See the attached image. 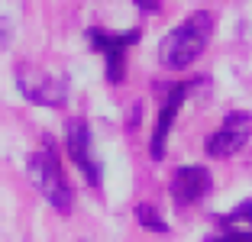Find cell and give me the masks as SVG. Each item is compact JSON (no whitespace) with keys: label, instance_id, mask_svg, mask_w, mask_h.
Instances as JSON below:
<instances>
[{"label":"cell","instance_id":"6da1fadb","mask_svg":"<svg viewBox=\"0 0 252 242\" xmlns=\"http://www.w3.org/2000/svg\"><path fill=\"white\" fill-rule=\"evenodd\" d=\"M210 32H214V13H207V10L191 13L185 23H178V26L162 39V45H158V61H162L165 68H171V71L188 68L200 52L207 49Z\"/></svg>","mask_w":252,"mask_h":242},{"label":"cell","instance_id":"7a4b0ae2","mask_svg":"<svg viewBox=\"0 0 252 242\" xmlns=\"http://www.w3.org/2000/svg\"><path fill=\"white\" fill-rule=\"evenodd\" d=\"M26 175H30V181L36 184V191L42 194L59 213L71 210L74 194H71V184L65 181V171H62L59 155H55L52 146H45V149H39V152L30 155V161H26Z\"/></svg>","mask_w":252,"mask_h":242},{"label":"cell","instance_id":"3957f363","mask_svg":"<svg viewBox=\"0 0 252 242\" xmlns=\"http://www.w3.org/2000/svg\"><path fill=\"white\" fill-rule=\"evenodd\" d=\"M16 88H20V94L26 100L39 103V107H62L68 100V81L32 65L16 68Z\"/></svg>","mask_w":252,"mask_h":242},{"label":"cell","instance_id":"277c9868","mask_svg":"<svg viewBox=\"0 0 252 242\" xmlns=\"http://www.w3.org/2000/svg\"><path fill=\"white\" fill-rule=\"evenodd\" d=\"M252 136V113H230V117L220 123V129L214 132L207 139V155H214V158H230V155H236L239 149L249 142Z\"/></svg>","mask_w":252,"mask_h":242},{"label":"cell","instance_id":"5b68a950","mask_svg":"<svg viewBox=\"0 0 252 242\" xmlns=\"http://www.w3.org/2000/svg\"><path fill=\"white\" fill-rule=\"evenodd\" d=\"M88 39H91V45H94V49L107 59V81H110V84H120V81H123V74H126L123 55H126V49L139 39V30L120 32V36L104 32V30H88Z\"/></svg>","mask_w":252,"mask_h":242},{"label":"cell","instance_id":"8992f818","mask_svg":"<svg viewBox=\"0 0 252 242\" xmlns=\"http://www.w3.org/2000/svg\"><path fill=\"white\" fill-rule=\"evenodd\" d=\"M210 184H214V178L204 165H185L171 178V200L178 207H191L210 191Z\"/></svg>","mask_w":252,"mask_h":242},{"label":"cell","instance_id":"52a82bcc","mask_svg":"<svg viewBox=\"0 0 252 242\" xmlns=\"http://www.w3.org/2000/svg\"><path fill=\"white\" fill-rule=\"evenodd\" d=\"M68 155L71 161L81 168V175L88 178V184H100V165L94 161L91 155V132H88V123L84 120H71L68 123Z\"/></svg>","mask_w":252,"mask_h":242},{"label":"cell","instance_id":"ba28073f","mask_svg":"<svg viewBox=\"0 0 252 242\" xmlns=\"http://www.w3.org/2000/svg\"><path fill=\"white\" fill-rule=\"evenodd\" d=\"M185 97H188V84H175V88L168 91V97H165L162 110H158L156 132H152V142H149V155H152V158H165V139H168V129H171V123H175V117H178Z\"/></svg>","mask_w":252,"mask_h":242},{"label":"cell","instance_id":"9c48e42d","mask_svg":"<svg viewBox=\"0 0 252 242\" xmlns=\"http://www.w3.org/2000/svg\"><path fill=\"white\" fill-rule=\"evenodd\" d=\"M136 220H139L142 229H152V233H168V223L158 216L156 207H149V204H139V207H136Z\"/></svg>","mask_w":252,"mask_h":242},{"label":"cell","instance_id":"30bf717a","mask_svg":"<svg viewBox=\"0 0 252 242\" xmlns=\"http://www.w3.org/2000/svg\"><path fill=\"white\" fill-rule=\"evenodd\" d=\"M220 223L223 226H236V223H252V200H246V204H239L236 210L230 213V216H220Z\"/></svg>","mask_w":252,"mask_h":242},{"label":"cell","instance_id":"8fae6325","mask_svg":"<svg viewBox=\"0 0 252 242\" xmlns=\"http://www.w3.org/2000/svg\"><path fill=\"white\" fill-rule=\"evenodd\" d=\"M207 242H252V229H226L220 236H210Z\"/></svg>","mask_w":252,"mask_h":242},{"label":"cell","instance_id":"7c38bea8","mask_svg":"<svg viewBox=\"0 0 252 242\" xmlns=\"http://www.w3.org/2000/svg\"><path fill=\"white\" fill-rule=\"evenodd\" d=\"M136 7H139L142 13H158V10H162V0H136Z\"/></svg>","mask_w":252,"mask_h":242}]
</instances>
